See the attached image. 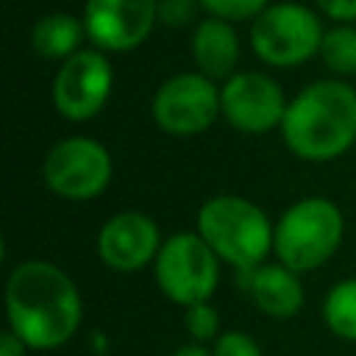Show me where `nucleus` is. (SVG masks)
Here are the masks:
<instances>
[{
	"mask_svg": "<svg viewBox=\"0 0 356 356\" xmlns=\"http://www.w3.org/2000/svg\"><path fill=\"white\" fill-rule=\"evenodd\" d=\"M6 320L31 350H58L83 323L81 289L47 259L17 261L6 278Z\"/></svg>",
	"mask_w": 356,
	"mask_h": 356,
	"instance_id": "f257e3e1",
	"label": "nucleus"
},
{
	"mask_svg": "<svg viewBox=\"0 0 356 356\" xmlns=\"http://www.w3.org/2000/svg\"><path fill=\"white\" fill-rule=\"evenodd\" d=\"M281 139L292 156L325 164L356 145V89L342 78H320L289 97Z\"/></svg>",
	"mask_w": 356,
	"mask_h": 356,
	"instance_id": "f03ea898",
	"label": "nucleus"
},
{
	"mask_svg": "<svg viewBox=\"0 0 356 356\" xmlns=\"http://www.w3.org/2000/svg\"><path fill=\"white\" fill-rule=\"evenodd\" d=\"M195 231L209 242L222 264L250 270L273 253L275 222L267 211L242 195H214L197 209Z\"/></svg>",
	"mask_w": 356,
	"mask_h": 356,
	"instance_id": "7ed1b4c3",
	"label": "nucleus"
},
{
	"mask_svg": "<svg viewBox=\"0 0 356 356\" xmlns=\"http://www.w3.org/2000/svg\"><path fill=\"white\" fill-rule=\"evenodd\" d=\"M342 236H345L342 209L323 195H309L286 206L275 220L273 253L275 261L303 275L331 261L342 245Z\"/></svg>",
	"mask_w": 356,
	"mask_h": 356,
	"instance_id": "20e7f679",
	"label": "nucleus"
},
{
	"mask_svg": "<svg viewBox=\"0 0 356 356\" xmlns=\"http://www.w3.org/2000/svg\"><path fill=\"white\" fill-rule=\"evenodd\" d=\"M323 22L306 6L295 0L270 3L253 22H250V50L267 67L289 70L300 67L320 53L323 42Z\"/></svg>",
	"mask_w": 356,
	"mask_h": 356,
	"instance_id": "39448f33",
	"label": "nucleus"
},
{
	"mask_svg": "<svg viewBox=\"0 0 356 356\" xmlns=\"http://www.w3.org/2000/svg\"><path fill=\"white\" fill-rule=\"evenodd\" d=\"M220 256L197 231H178L164 239L153 261V278L167 300L186 309L211 300L220 286Z\"/></svg>",
	"mask_w": 356,
	"mask_h": 356,
	"instance_id": "423d86ee",
	"label": "nucleus"
},
{
	"mask_svg": "<svg viewBox=\"0 0 356 356\" xmlns=\"http://www.w3.org/2000/svg\"><path fill=\"white\" fill-rule=\"evenodd\" d=\"M114 175V159L108 147L92 136H64L58 139L44 161L42 181L44 186L64 200H95L100 197Z\"/></svg>",
	"mask_w": 356,
	"mask_h": 356,
	"instance_id": "0eeeda50",
	"label": "nucleus"
},
{
	"mask_svg": "<svg viewBox=\"0 0 356 356\" xmlns=\"http://www.w3.org/2000/svg\"><path fill=\"white\" fill-rule=\"evenodd\" d=\"M150 114L167 136H197L209 131L217 117H222L220 83L197 70L175 72L156 89L150 100Z\"/></svg>",
	"mask_w": 356,
	"mask_h": 356,
	"instance_id": "6e6552de",
	"label": "nucleus"
},
{
	"mask_svg": "<svg viewBox=\"0 0 356 356\" xmlns=\"http://www.w3.org/2000/svg\"><path fill=\"white\" fill-rule=\"evenodd\" d=\"M114 89V67L108 53L97 47H83L58 64L53 78V106L67 122L95 120Z\"/></svg>",
	"mask_w": 356,
	"mask_h": 356,
	"instance_id": "1a4fd4ad",
	"label": "nucleus"
},
{
	"mask_svg": "<svg viewBox=\"0 0 356 356\" xmlns=\"http://www.w3.org/2000/svg\"><path fill=\"white\" fill-rule=\"evenodd\" d=\"M286 95L275 78L259 70H236L220 83L222 120L239 134H267L281 128L286 114Z\"/></svg>",
	"mask_w": 356,
	"mask_h": 356,
	"instance_id": "9d476101",
	"label": "nucleus"
},
{
	"mask_svg": "<svg viewBox=\"0 0 356 356\" xmlns=\"http://www.w3.org/2000/svg\"><path fill=\"white\" fill-rule=\"evenodd\" d=\"M81 19L92 47L103 53H128L153 33L159 0H86Z\"/></svg>",
	"mask_w": 356,
	"mask_h": 356,
	"instance_id": "9b49d317",
	"label": "nucleus"
},
{
	"mask_svg": "<svg viewBox=\"0 0 356 356\" xmlns=\"http://www.w3.org/2000/svg\"><path fill=\"white\" fill-rule=\"evenodd\" d=\"M164 239L159 222L145 211H117L97 231V256L114 273L153 267Z\"/></svg>",
	"mask_w": 356,
	"mask_h": 356,
	"instance_id": "f8f14e48",
	"label": "nucleus"
},
{
	"mask_svg": "<svg viewBox=\"0 0 356 356\" xmlns=\"http://www.w3.org/2000/svg\"><path fill=\"white\" fill-rule=\"evenodd\" d=\"M239 289L250 303L275 320H289L303 309V281L300 273L289 270L281 261H261L250 270H239Z\"/></svg>",
	"mask_w": 356,
	"mask_h": 356,
	"instance_id": "ddd939ff",
	"label": "nucleus"
},
{
	"mask_svg": "<svg viewBox=\"0 0 356 356\" xmlns=\"http://www.w3.org/2000/svg\"><path fill=\"white\" fill-rule=\"evenodd\" d=\"M189 50H192V61L197 72H203L211 81H228L236 72L242 42H239L234 22L206 17L195 25Z\"/></svg>",
	"mask_w": 356,
	"mask_h": 356,
	"instance_id": "4468645a",
	"label": "nucleus"
},
{
	"mask_svg": "<svg viewBox=\"0 0 356 356\" xmlns=\"http://www.w3.org/2000/svg\"><path fill=\"white\" fill-rule=\"evenodd\" d=\"M86 39V28L83 19L56 11V14H44L33 22L31 28V47L39 58L44 61H67L70 56H75L81 47V42Z\"/></svg>",
	"mask_w": 356,
	"mask_h": 356,
	"instance_id": "2eb2a0df",
	"label": "nucleus"
},
{
	"mask_svg": "<svg viewBox=\"0 0 356 356\" xmlns=\"http://www.w3.org/2000/svg\"><path fill=\"white\" fill-rule=\"evenodd\" d=\"M320 314H323L325 328L334 337L345 342H356V275L337 281L325 292Z\"/></svg>",
	"mask_w": 356,
	"mask_h": 356,
	"instance_id": "dca6fc26",
	"label": "nucleus"
},
{
	"mask_svg": "<svg viewBox=\"0 0 356 356\" xmlns=\"http://www.w3.org/2000/svg\"><path fill=\"white\" fill-rule=\"evenodd\" d=\"M320 61L325 70L337 78H353L356 75V25L350 22H337L323 33L320 42Z\"/></svg>",
	"mask_w": 356,
	"mask_h": 356,
	"instance_id": "f3484780",
	"label": "nucleus"
},
{
	"mask_svg": "<svg viewBox=\"0 0 356 356\" xmlns=\"http://www.w3.org/2000/svg\"><path fill=\"white\" fill-rule=\"evenodd\" d=\"M184 325H186V334L192 337V342H200V345H209L222 334L220 312L211 300L186 306L184 309Z\"/></svg>",
	"mask_w": 356,
	"mask_h": 356,
	"instance_id": "a211bd4d",
	"label": "nucleus"
},
{
	"mask_svg": "<svg viewBox=\"0 0 356 356\" xmlns=\"http://www.w3.org/2000/svg\"><path fill=\"white\" fill-rule=\"evenodd\" d=\"M270 0H200V8L209 17L225 19V22H253Z\"/></svg>",
	"mask_w": 356,
	"mask_h": 356,
	"instance_id": "6ab92c4d",
	"label": "nucleus"
},
{
	"mask_svg": "<svg viewBox=\"0 0 356 356\" xmlns=\"http://www.w3.org/2000/svg\"><path fill=\"white\" fill-rule=\"evenodd\" d=\"M211 353H214V356H264L261 345H259L250 334H245V331H239V328L222 331V334L211 342Z\"/></svg>",
	"mask_w": 356,
	"mask_h": 356,
	"instance_id": "aec40b11",
	"label": "nucleus"
},
{
	"mask_svg": "<svg viewBox=\"0 0 356 356\" xmlns=\"http://www.w3.org/2000/svg\"><path fill=\"white\" fill-rule=\"evenodd\" d=\"M200 0H159V22L170 28H181L195 19Z\"/></svg>",
	"mask_w": 356,
	"mask_h": 356,
	"instance_id": "412c9836",
	"label": "nucleus"
},
{
	"mask_svg": "<svg viewBox=\"0 0 356 356\" xmlns=\"http://www.w3.org/2000/svg\"><path fill=\"white\" fill-rule=\"evenodd\" d=\"M314 6L334 22L356 25V0H314Z\"/></svg>",
	"mask_w": 356,
	"mask_h": 356,
	"instance_id": "4be33fe9",
	"label": "nucleus"
},
{
	"mask_svg": "<svg viewBox=\"0 0 356 356\" xmlns=\"http://www.w3.org/2000/svg\"><path fill=\"white\" fill-rule=\"evenodd\" d=\"M28 345L11 331V328H6L3 334H0V356H28Z\"/></svg>",
	"mask_w": 356,
	"mask_h": 356,
	"instance_id": "5701e85b",
	"label": "nucleus"
},
{
	"mask_svg": "<svg viewBox=\"0 0 356 356\" xmlns=\"http://www.w3.org/2000/svg\"><path fill=\"white\" fill-rule=\"evenodd\" d=\"M170 356H214V353H211V348H206V345H200V342H189V345L175 348Z\"/></svg>",
	"mask_w": 356,
	"mask_h": 356,
	"instance_id": "b1692460",
	"label": "nucleus"
}]
</instances>
